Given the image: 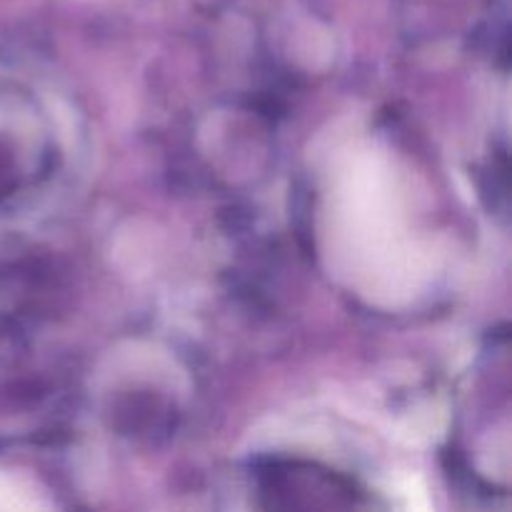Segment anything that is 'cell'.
<instances>
[{
    "label": "cell",
    "instance_id": "6da1fadb",
    "mask_svg": "<svg viewBox=\"0 0 512 512\" xmlns=\"http://www.w3.org/2000/svg\"><path fill=\"white\" fill-rule=\"evenodd\" d=\"M38 508L33 495L15 478L0 473V510H30Z\"/></svg>",
    "mask_w": 512,
    "mask_h": 512
}]
</instances>
